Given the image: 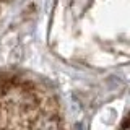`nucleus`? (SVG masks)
Masks as SVG:
<instances>
[{
  "label": "nucleus",
  "instance_id": "f257e3e1",
  "mask_svg": "<svg viewBox=\"0 0 130 130\" xmlns=\"http://www.w3.org/2000/svg\"><path fill=\"white\" fill-rule=\"evenodd\" d=\"M0 130H70L57 99L26 80L0 81Z\"/></svg>",
  "mask_w": 130,
  "mask_h": 130
},
{
  "label": "nucleus",
  "instance_id": "f03ea898",
  "mask_svg": "<svg viewBox=\"0 0 130 130\" xmlns=\"http://www.w3.org/2000/svg\"><path fill=\"white\" fill-rule=\"evenodd\" d=\"M124 130H127V125H125V127H124Z\"/></svg>",
  "mask_w": 130,
  "mask_h": 130
}]
</instances>
